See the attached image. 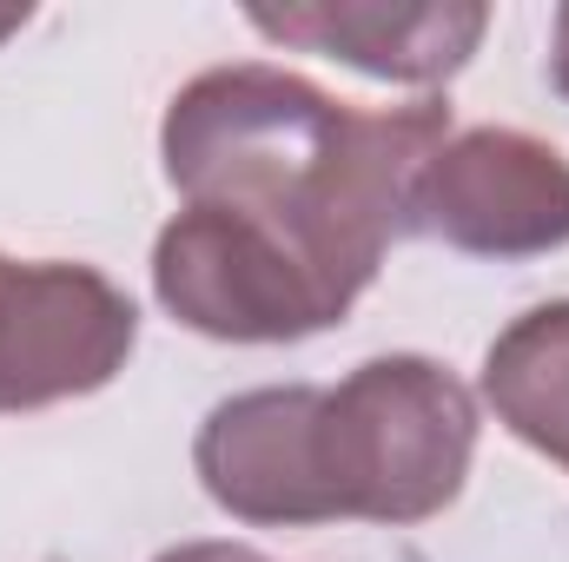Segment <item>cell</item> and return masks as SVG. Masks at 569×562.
<instances>
[{"instance_id":"6da1fadb","label":"cell","mask_w":569,"mask_h":562,"mask_svg":"<svg viewBox=\"0 0 569 562\" xmlns=\"http://www.w3.org/2000/svg\"><path fill=\"white\" fill-rule=\"evenodd\" d=\"M443 140V100L351 107L305 73L232 60L172 93L159 120V165L179 205L239 225L345 324L385 252L418 232L411 199Z\"/></svg>"},{"instance_id":"7a4b0ae2","label":"cell","mask_w":569,"mask_h":562,"mask_svg":"<svg viewBox=\"0 0 569 562\" xmlns=\"http://www.w3.org/2000/svg\"><path fill=\"white\" fill-rule=\"evenodd\" d=\"M477 391L437 358H365L338 384H259L219 398L199 436V490L252 530L385 523L411 530L463 496Z\"/></svg>"},{"instance_id":"3957f363","label":"cell","mask_w":569,"mask_h":562,"mask_svg":"<svg viewBox=\"0 0 569 562\" xmlns=\"http://www.w3.org/2000/svg\"><path fill=\"white\" fill-rule=\"evenodd\" d=\"M140 344V304L100 265L0 252V418L107 391Z\"/></svg>"},{"instance_id":"277c9868","label":"cell","mask_w":569,"mask_h":562,"mask_svg":"<svg viewBox=\"0 0 569 562\" xmlns=\"http://www.w3.org/2000/svg\"><path fill=\"white\" fill-rule=\"evenodd\" d=\"M411 225L470 259H543L569 245V159L523 127H470L430 152Z\"/></svg>"},{"instance_id":"5b68a950","label":"cell","mask_w":569,"mask_h":562,"mask_svg":"<svg viewBox=\"0 0 569 562\" xmlns=\"http://www.w3.org/2000/svg\"><path fill=\"white\" fill-rule=\"evenodd\" d=\"M246 27L358 67L391 87H443L470 67L490 33V7L477 0H298V7H246Z\"/></svg>"},{"instance_id":"8992f818","label":"cell","mask_w":569,"mask_h":562,"mask_svg":"<svg viewBox=\"0 0 569 562\" xmlns=\"http://www.w3.org/2000/svg\"><path fill=\"white\" fill-rule=\"evenodd\" d=\"M483 404L497 423L569 470V298L510 318L483 351Z\"/></svg>"},{"instance_id":"52a82bcc","label":"cell","mask_w":569,"mask_h":562,"mask_svg":"<svg viewBox=\"0 0 569 562\" xmlns=\"http://www.w3.org/2000/svg\"><path fill=\"white\" fill-rule=\"evenodd\" d=\"M152 562H272V556H259L252 543H179V550H159Z\"/></svg>"},{"instance_id":"ba28073f","label":"cell","mask_w":569,"mask_h":562,"mask_svg":"<svg viewBox=\"0 0 569 562\" xmlns=\"http://www.w3.org/2000/svg\"><path fill=\"white\" fill-rule=\"evenodd\" d=\"M550 87L563 93V107H569V0L557 7V20H550Z\"/></svg>"},{"instance_id":"9c48e42d","label":"cell","mask_w":569,"mask_h":562,"mask_svg":"<svg viewBox=\"0 0 569 562\" xmlns=\"http://www.w3.org/2000/svg\"><path fill=\"white\" fill-rule=\"evenodd\" d=\"M27 20H33V7H0V47H7V40L27 27Z\"/></svg>"}]
</instances>
